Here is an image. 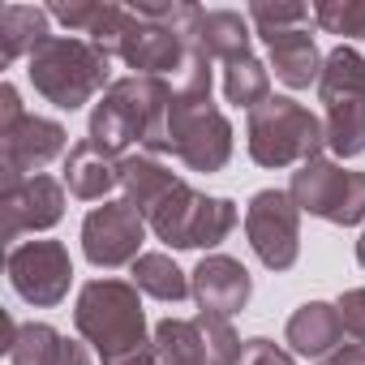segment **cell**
<instances>
[{"mask_svg": "<svg viewBox=\"0 0 365 365\" xmlns=\"http://www.w3.org/2000/svg\"><path fill=\"white\" fill-rule=\"evenodd\" d=\"M172 99H176V86L168 78H120L95 103L86 142H95L116 159H125L133 142L146 146V155H168Z\"/></svg>", "mask_w": 365, "mask_h": 365, "instance_id": "6da1fadb", "label": "cell"}, {"mask_svg": "<svg viewBox=\"0 0 365 365\" xmlns=\"http://www.w3.org/2000/svg\"><path fill=\"white\" fill-rule=\"evenodd\" d=\"M73 327L103 365H120L146 352V314H142L138 288L125 279H91L78 292Z\"/></svg>", "mask_w": 365, "mask_h": 365, "instance_id": "7a4b0ae2", "label": "cell"}, {"mask_svg": "<svg viewBox=\"0 0 365 365\" xmlns=\"http://www.w3.org/2000/svg\"><path fill=\"white\" fill-rule=\"evenodd\" d=\"M26 73L48 103H56L61 112H78L82 103H91L99 91L112 86L108 82L112 56L78 35H48L26 56Z\"/></svg>", "mask_w": 365, "mask_h": 365, "instance_id": "3957f363", "label": "cell"}, {"mask_svg": "<svg viewBox=\"0 0 365 365\" xmlns=\"http://www.w3.org/2000/svg\"><path fill=\"white\" fill-rule=\"evenodd\" d=\"M250 155L262 168H292V163H314L322 159L327 146V125L301 108L297 99L271 95L267 103H258L250 112Z\"/></svg>", "mask_w": 365, "mask_h": 365, "instance_id": "277c9868", "label": "cell"}, {"mask_svg": "<svg viewBox=\"0 0 365 365\" xmlns=\"http://www.w3.org/2000/svg\"><path fill=\"white\" fill-rule=\"evenodd\" d=\"M318 99L327 103V146L339 159L365 150V56L356 48H335L318 78Z\"/></svg>", "mask_w": 365, "mask_h": 365, "instance_id": "5b68a950", "label": "cell"}, {"mask_svg": "<svg viewBox=\"0 0 365 365\" xmlns=\"http://www.w3.org/2000/svg\"><path fill=\"white\" fill-rule=\"evenodd\" d=\"M237 202L228 198H207L198 190H190L185 180L146 215L150 232L176 250H211L220 241H228V232L237 228Z\"/></svg>", "mask_w": 365, "mask_h": 365, "instance_id": "8992f818", "label": "cell"}, {"mask_svg": "<svg viewBox=\"0 0 365 365\" xmlns=\"http://www.w3.org/2000/svg\"><path fill=\"white\" fill-rule=\"evenodd\" d=\"M168 155L190 172H220L232 159V125L211 95H176L168 112Z\"/></svg>", "mask_w": 365, "mask_h": 365, "instance_id": "52a82bcc", "label": "cell"}, {"mask_svg": "<svg viewBox=\"0 0 365 365\" xmlns=\"http://www.w3.org/2000/svg\"><path fill=\"white\" fill-rule=\"evenodd\" d=\"M288 198L297 202V211H309L339 228H352L365 220V172H348L331 159L301 163L292 172Z\"/></svg>", "mask_w": 365, "mask_h": 365, "instance_id": "ba28073f", "label": "cell"}, {"mask_svg": "<svg viewBox=\"0 0 365 365\" xmlns=\"http://www.w3.org/2000/svg\"><path fill=\"white\" fill-rule=\"evenodd\" d=\"M245 237L250 250L267 271H288L301 254V211L284 190H262L250 198L245 211Z\"/></svg>", "mask_w": 365, "mask_h": 365, "instance_id": "9c48e42d", "label": "cell"}, {"mask_svg": "<svg viewBox=\"0 0 365 365\" xmlns=\"http://www.w3.org/2000/svg\"><path fill=\"white\" fill-rule=\"evenodd\" d=\"M146 215L133 211L125 198L120 202H103L82 220V254L91 267L99 271H116V267H133L146 241Z\"/></svg>", "mask_w": 365, "mask_h": 365, "instance_id": "30bf717a", "label": "cell"}, {"mask_svg": "<svg viewBox=\"0 0 365 365\" xmlns=\"http://www.w3.org/2000/svg\"><path fill=\"white\" fill-rule=\"evenodd\" d=\"M9 284L26 305H61L73 284V262L61 241H22L9 250Z\"/></svg>", "mask_w": 365, "mask_h": 365, "instance_id": "8fae6325", "label": "cell"}, {"mask_svg": "<svg viewBox=\"0 0 365 365\" xmlns=\"http://www.w3.org/2000/svg\"><path fill=\"white\" fill-rule=\"evenodd\" d=\"M69 133L65 125L48 120V116H22L14 125L0 129V176L5 185H18V180H31L39 176V168H48L52 159L69 155Z\"/></svg>", "mask_w": 365, "mask_h": 365, "instance_id": "7c38bea8", "label": "cell"}, {"mask_svg": "<svg viewBox=\"0 0 365 365\" xmlns=\"http://www.w3.org/2000/svg\"><path fill=\"white\" fill-rule=\"evenodd\" d=\"M0 211H5V241H18L22 232H48L65 215V185L39 172L31 180L5 185Z\"/></svg>", "mask_w": 365, "mask_h": 365, "instance_id": "4fadbf2b", "label": "cell"}, {"mask_svg": "<svg viewBox=\"0 0 365 365\" xmlns=\"http://www.w3.org/2000/svg\"><path fill=\"white\" fill-rule=\"evenodd\" d=\"M190 288H194L198 309L220 314V318H232V314H241V309L250 305L254 279H250V271H245L237 258H228V254H211V258H202V262L194 267Z\"/></svg>", "mask_w": 365, "mask_h": 365, "instance_id": "5bb4252c", "label": "cell"}, {"mask_svg": "<svg viewBox=\"0 0 365 365\" xmlns=\"http://www.w3.org/2000/svg\"><path fill=\"white\" fill-rule=\"evenodd\" d=\"M65 190L82 202H103L112 190H120V159L99 150L95 142H78L65 155Z\"/></svg>", "mask_w": 365, "mask_h": 365, "instance_id": "9a60e30c", "label": "cell"}, {"mask_svg": "<svg viewBox=\"0 0 365 365\" xmlns=\"http://www.w3.org/2000/svg\"><path fill=\"white\" fill-rule=\"evenodd\" d=\"M288 344L297 356H309V361H322L331 356L335 348H344V318H339V305H327V301H309L301 305L292 318H288Z\"/></svg>", "mask_w": 365, "mask_h": 365, "instance_id": "2e32d148", "label": "cell"}, {"mask_svg": "<svg viewBox=\"0 0 365 365\" xmlns=\"http://www.w3.org/2000/svg\"><path fill=\"white\" fill-rule=\"evenodd\" d=\"M267 39V48H271V69H275V78L284 82V86H292V91H305L309 82H318L322 78V56H318V43H314V35L301 26V31H279V35H262Z\"/></svg>", "mask_w": 365, "mask_h": 365, "instance_id": "e0dca14e", "label": "cell"}, {"mask_svg": "<svg viewBox=\"0 0 365 365\" xmlns=\"http://www.w3.org/2000/svg\"><path fill=\"white\" fill-rule=\"evenodd\" d=\"M176 185H180V176L172 168H163L155 155H125L120 159V194L142 215H150Z\"/></svg>", "mask_w": 365, "mask_h": 365, "instance_id": "ac0fdd59", "label": "cell"}, {"mask_svg": "<svg viewBox=\"0 0 365 365\" xmlns=\"http://www.w3.org/2000/svg\"><path fill=\"white\" fill-rule=\"evenodd\" d=\"M194 43L211 56V61H245L250 56V18L232 14V9H202V22H198V35Z\"/></svg>", "mask_w": 365, "mask_h": 365, "instance_id": "d6986e66", "label": "cell"}, {"mask_svg": "<svg viewBox=\"0 0 365 365\" xmlns=\"http://www.w3.org/2000/svg\"><path fill=\"white\" fill-rule=\"evenodd\" d=\"M48 39V9L35 5H5L0 9V61L14 65L18 56H31Z\"/></svg>", "mask_w": 365, "mask_h": 365, "instance_id": "ffe728a7", "label": "cell"}, {"mask_svg": "<svg viewBox=\"0 0 365 365\" xmlns=\"http://www.w3.org/2000/svg\"><path fill=\"white\" fill-rule=\"evenodd\" d=\"M129 275H133V288L138 292H146V297H155V301H185V297H194V288H190V275L180 271L168 254H142L133 267H129Z\"/></svg>", "mask_w": 365, "mask_h": 365, "instance_id": "44dd1931", "label": "cell"}, {"mask_svg": "<svg viewBox=\"0 0 365 365\" xmlns=\"http://www.w3.org/2000/svg\"><path fill=\"white\" fill-rule=\"evenodd\" d=\"M150 348H155L159 365H207L202 331H198V322H185V318H163L155 327Z\"/></svg>", "mask_w": 365, "mask_h": 365, "instance_id": "7402d4cb", "label": "cell"}, {"mask_svg": "<svg viewBox=\"0 0 365 365\" xmlns=\"http://www.w3.org/2000/svg\"><path fill=\"white\" fill-rule=\"evenodd\" d=\"M65 339L48 327V322H14L9 318V361L14 365H56L61 361Z\"/></svg>", "mask_w": 365, "mask_h": 365, "instance_id": "603a6c76", "label": "cell"}, {"mask_svg": "<svg viewBox=\"0 0 365 365\" xmlns=\"http://www.w3.org/2000/svg\"><path fill=\"white\" fill-rule=\"evenodd\" d=\"M224 95H228V103H237V108H258V103H267L271 99V73H267V65H258L254 56H245V61H232L228 69H224Z\"/></svg>", "mask_w": 365, "mask_h": 365, "instance_id": "cb8c5ba5", "label": "cell"}, {"mask_svg": "<svg viewBox=\"0 0 365 365\" xmlns=\"http://www.w3.org/2000/svg\"><path fill=\"white\" fill-rule=\"evenodd\" d=\"M198 331H202V344H207V365H237L241 361V339H237V331H232V322L228 318H220V314H207V309H198Z\"/></svg>", "mask_w": 365, "mask_h": 365, "instance_id": "d4e9b609", "label": "cell"}, {"mask_svg": "<svg viewBox=\"0 0 365 365\" xmlns=\"http://www.w3.org/2000/svg\"><path fill=\"white\" fill-rule=\"evenodd\" d=\"M314 22L331 35L365 39V0H327V5L314 9Z\"/></svg>", "mask_w": 365, "mask_h": 365, "instance_id": "484cf974", "label": "cell"}, {"mask_svg": "<svg viewBox=\"0 0 365 365\" xmlns=\"http://www.w3.org/2000/svg\"><path fill=\"white\" fill-rule=\"evenodd\" d=\"M250 22L258 26V35H279V31L309 26L314 14L305 5H250Z\"/></svg>", "mask_w": 365, "mask_h": 365, "instance_id": "4316f807", "label": "cell"}, {"mask_svg": "<svg viewBox=\"0 0 365 365\" xmlns=\"http://www.w3.org/2000/svg\"><path fill=\"white\" fill-rule=\"evenodd\" d=\"M339 318H344V335L365 348V288H352L339 297Z\"/></svg>", "mask_w": 365, "mask_h": 365, "instance_id": "83f0119b", "label": "cell"}, {"mask_svg": "<svg viewBox=\"0 0 365 365\" xmlns=\"http://www.w3.org/2000/svg\"><path fill=\"white\" fill-rule=\"evenodd\" d=\"M237 365H297V361H292V352H284V348L271 344V339H245Z\"/></svg>", "mask_w": 365, "mask_h": 365, "instance_id": "f1b7e54d", "label": "cell"}, {"mask_svg": "<svg viewBox=\"0 0 365 365\" xmlns=\"http://www.w3.org/2000/svg\"><path fill=\"white\" fill-rule=\"evenodd\" d=\"M26 112H22V99H18V91L5 82V86H0V129H5V125H14V120H22Z\"/></svg>", "mask_w": 365, "mask_h": 365, "instance_id": "f546056e", "label": "cell"}, {"mask_svg": "<svg viewBox=\"0 0 365 365\" xmlns=\"http://www.w3.org/2000/svg\"><path fill=\"white\" fill-rule=\"evenodd\" d=\"M318 365H365V348L352 344V348H335L331 356H322Z\"/></svg>", "mask_w": 365, "mask_h": 365, "instance_id": "4dcf8cb0", "label": "cell"}, {"mask_svg": "<svg viewBox=\"0 0 365 365\" xmlns=\"http://www.w3.org/2000/svg\"><path fill=\"white\" fill-rule=\"evenodd\" d=\"M56 365H91V352H86L82 344L65 339V348H61V361H56Z\"/></svg>", "mask_w": 365, "mask_h": 365, "instance_id": "1f68e13d", "label": "cell"}, {"mask_svg": "<svg viewBox=\"0 0 365 365\" xmlns=\"http://www.w3.org/2000/svg\"><path fill=\"white\" fill-rule=\"evenodd\" d=\"M120 365H159V356H155V348H146V352H138V356H129Z\"/></svg>", "mask_w": 365, "mask_h": 365, "instance_id": "d6a6232c", "label": "cell"}, {"mask_svg": "<svg viewBox=\"0 0 365 365\" xmlns=\"http://www.w3.org/2000/svg\"><path fill=\"white\" fill-rule=\"evenodd\" d=\"M356 262L365 267V232H361V241H356Z\"/></svg>", "mask_w": 365, "mask_h": 365, "instance_id": "836d02e7", "label": "cell"}]
</instances>
